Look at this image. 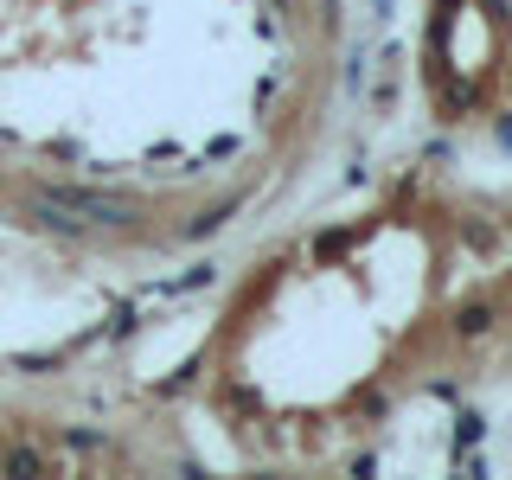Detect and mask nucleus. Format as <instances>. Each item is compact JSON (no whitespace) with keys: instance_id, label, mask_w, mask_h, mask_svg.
Masks as SVG:
<instances>
[{"instance_id":"obj_1","label":"nucleus","mask_w":512,"mask_h":480,"mask_svg":"<svg viewBox=\"0 0 512 480\" xmlns=\"http://www.w3.org/2000/svg\"><path fill=\"white\" fill-rule=\"evenodd\" d=\"M26 212L52 231H84V224L122 231V224H135V205L122 192H90V186H26Z\"/></svg>"},{"instance_id":"obj_2","label":"nucleus","mask_w":512,"mask_h":480,"mask_svg":"<svg viewBox=\"0 0 512 480\" xmlns=\"http://www.w3.org/2000/svg\"><path fill=\"white\" fill-rule=\"evenodd\" d=\"M493 320H500V308H493V301H461L455 340H480V333H493Z\"/></svg>"},{"instance_id":"obj_3","label":"nucleus","mask_w":512,"mask_h":480,"mask_svg":"<svg viewBox=\"0 0 512 480\" xmlns=\"http://www.w3.org/2000/svg\"><path fill=\"white\" fill-rule=\"evenodd\" d=\"M346 250H352V231H340V224H327V231L314 237V263H340Z\"/></svg>"},{"instance_id":"obj_4","label":"nucleus","mask_w":512,"mask_h":480,"mask_svg":"<svg viewBox=\"0 0 512 480\" xmlns=\"http://www.w3.org/2000/svg\"><path fill=\"white\" fill-rule=\"evenodd\" d=\"M231 212H237V205H212V212H199V218L186 224V244H205V237H218V231H224V218H231Z\"/></svg>"},{"instance_id":"obj_5","label":"nucleus","mask_w":512,"mask_h":480,"mask_svg":"<svg viewBox=\"0 0 512 480\" xmlns=\"http://www.w3.org/2000/svg\"><path fill=\"white\" fill-rule=\"evenodd\" d=\"M378 64H384V71H378V84H372V109H391L397 103V52H384Z\"/></svg>"},{"instance_id":"obj_6","label":"nucleus","mask_w":512,"mask_h":480,"mask_svg":"<svg viewBox=\"0 0 512 480\" xmlns=\"http://www.w3.org/2000/svg\"><path fill=\"white\" fill-rule=\"evenodd\" d=\"M0 468H7V474H45V455H39V448H7V455H0Z\"/></svg>"},{"instance_id":"obj_7","label":"nucleus","mask_w":512,"mask_h":480,"mask_svg":"<svg viewBox=\"0 0 512 480\" xmlns=\"http://www.w3.org/2000/svg\"><path fill=\"white\" fill-rule=\"evenodd\" d=\"M212 276H218V269H212V263H199V269H186V276H173L167 288H160V295H192V288H212Z\"/></svg>"},{"instance_id":"obj_8","label":"nucleus","mask_w":512,"mask_h":480,"mask_svg":"<svg viewBox=\"0 0 512 480\" xmlns=\"http://www.w3.org/2000/svg\"><path fill=\"white\" fill-rule=\"evenodd\" d=\"M13 365H20V372H58V365H64V352H20V359H13Z\"/></svg>"},{"instance_id":"obj_9","label":"nucleus","mask_w":512,"mask_h":480,"mask_svg":"<svg viewBox=\"0 0 512 480\" xmlns=\"http://www.w3.org/2000/svg\"><path fill=\"white\" fill-rule=\"evenodd\" d=\"M135 320H141V308H135V301H122L116 320H109V333H116V340H128V333H135Z\"/></svg>"},{"instance_id":"obj_10","label":"nucleus","mask_w":512,"mask_h":480,"mask_svg":"<svg viewBox=\"0 0 512 480\" xmlns=\"http://www.w3.org/2000/svg\"><path fill=\"white\" fill-rule=\"evenodd\" d=\"M346 84H352V90H365V45H352V58H346Z\"/></svg>"},{"instance_id":"obj_11","label":"nucleus","mask_w":512,"mask_h":480,"mask_svg":"<svg viewBox=\"0 0 512 480\" xmlns=\"http://www.w3.org/2000/svg\"><path fill=\"white\" fill-rule=\"evenodd\" d=\"M480 429H487V423H480L474 410H461V429H455V436H461V448H474V442H480Z\"/></svg>"},{"instance_id":"obj_12","label":"nucleus","mask_w":512,"mask_h":480,"mask_svg":"<svg viewBox=\"0 0 512 480\" xmlns=\"http://www.w3.org/2000/svg\"><path fill=\"white\" fill-rule=\"evenodd\" d=\"M500 141H506V148H512V122H506V128H500Z\"/></svg>"}]
</instances>
